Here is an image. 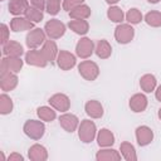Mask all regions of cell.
<instances>
[{
    "label": "cell",
    "mask_w": 161,
    "mask_h": 161,
    "mask_svg": "<svg viewBox=\"0 0 161 161\" xmlns=\"http://www.w3.org/2000/svg\"><path fill=\"white\" fill-rule=\"evenodd\" d=\"M125 18H126V20H127V23H128V24L135 25V24L141 23L143 16H142V13H141L137 8H132V9H130V10L126 13Z\"/></svg>",
    "instance_id": "d6a6232c"
},
{
    "label": "cell",
    "mask_w": 161,
    "mask_h": 161,
    "mask_svg": "<svg viewBox=\"0 0 161 161\" xmlns=\"http://www.w3.org/2000/svg\"><path fill=\"white\" fill-rule=\"evenodd\" d=\"M57 63H58V67L63 70H69L72 69L75 63H77V59H75V55L72 54L70 52H67V50H60L58 53V57H57Z\"/></svg>",
    "instance_id": "7c38bea8"
},
{
    "label": "cell",
    "mask_w": 161,
    "mask_h": 161,
    "mask_svg": "<svg viewBox=\"0 0 161 161\" xmlns=\"http://www.w3.org/2000/svg\"><path fill=\"white\" fill-rule=\"evenodd\" d=\"M25 62L29 65L40 67V68H44L48 64V60L45 59L42 49H29V52L25 54Z\"/></svg>",
    "instance_id": "52a82bcc"
},
{
    "label": "cell",
    "mask_w": 161,
    "mask_h": 161,
    "mask_svg": "<svg viewBox=\"0 0 161 161\" xmlns=\"http://www.w3.org/2000/svg\"><path fill=\"white\" fill-rule=\"evenodd\" d=\"M28 156L33 161H45L48 158V152H47V148L44 146L35 143L29 148Z\"/></svg>",
    "instance_id": "7402d4cb"
},
{
    "label": "cell",
    "mask_w": 161,
    "mask_h": 161,
    "mask_svg": "<svg viewBox=\"0 0 161 161\" xmlns=\"http://www.w3.org/2000/svg\"><path fill=\"white\" fill-rule=\"evenodd\" d=\"M130 108L135 113L143 112L147 108V97L143 93H136L130 98Z\"/></svg>",
    "instance_id": "9a60e30c"
},
{
    "label": "cell",
    "mask_w": 161,
    "mask_h": 161,
    "mask_svg": "<svg viewBox=\"0 0 161 161\" xmlns=\"http://www.w3.org/2000/svg\"><path fill=\"white\" fill-rule=\"evenodd\" d=\"M155 97H156L157 101L161 102V86H158V87L156 88V91H155Z\"/></svg>",
    "instance_id": "ab89813d"
},
{
    "label": "cell",
    "mask_w": 161,
    "mask_h": 161,
    "mask_svg": "<svg viewBox=\"0 0 161 161\" xmlns=\"http://www.w3.org/2000/svg\"><path fill=\"white\" fill-rule=\"evenodd\" d=\"M84 0H63V9L65 10V11H70V10H73L74 8H77V6H79L80 4H84L83 3Z\"/></svg>",
    "instance_id": "d590c367"
},
{
    "label": "cell",
    "mask_w": 161,
    "mask_h": 161,
    "mask_svg": "<svg viewBox=\"0 0 161 161\" xmlns=\"http://www.w3.org/2000/svg\"><path fill=\"white\" fill-rule=\"evenodd\" d=\"M45 38H47L45 30H43L40 28H33L26 34V38H25L26 47L29 49H38L40 45H43L45 43V40H47Z\"/></svg>",
    "instance_id": "3957f363"
},
{
    "label": "cell",
    "mask_w": 161,
    "mask_h": 161,
    "mask_svg": "<svg viewBox=\"0 0 161 161\" xmlns=\"http://www.w3.org/2000/svg\"><path fill=\"white\" fill-rule=\"evenodd\" d=\"M30 4L29 0H10L9 1V13L15 16L25 15Z\"/></svg>",
    "instance_id": "2e32d148"
},
{
    "label": "cell",
    "mask_w": 161,
    "mask_h": 161,
    "mask_svg": "<svg viewBox=\"0 0 161 161\" xmlns=\"http://www.w3.org/2000/svg\"><path fill=\"white\" fill-rule=\"evenodd\" d=\"M119 151H121V155L125 160L127 161H136L137 160V155H136V150L133 147L132 143L125 141L119 145Z\"/></svg>",
    "instance_id": "4316f807"
},
{
    "label": "cell",
    "mask_w": 161,
    "mask_h": 161,
    "mask_svg": "<svg viewBox=\"0 0 161 161\" xmlns=\"http://www.w3.org/2000/svg\"><path fill=\"white\" fill-rule=\"evenodd\" d=\"M78 72L86 80H94L99 75V67L92 60H82L78 64Z\"/></svg>",
    "instance_id": "277c9868"
},
{
    "label": "cell",
    "mask_w": 161,
    "mask_h": 161,
    "mask_svg": "<svg viewBox=\"0 0 161 161\" xmlns=\"http://www.w3.org/2000/svg\"><path fill=\"white\" fill-rule=\"evenodd\" d=\"M68 28L78 35H84L89 30V24L87 19H72L68 23Z\"/></svg>",
    "instance_id": "44dd1931"
},
{
    "label": "cell",
    "mask_w": 161,
    "mask_h": 161,
    "mask_svg": "<svg viewBox=\"0 0 161 161\" xmlns=\"http://www.w3.org/2000/svg\"><path fill=\"white\" fill-rule=\"evenodd\" d=\"M94 53L97 54L98 58L101 59H107L112 54V47L106 39H101L97 42L94 47Z\"/></svg>",
    "instance_id": "d4e9b609"
},
{
    "label": "cell",
    "mask_w": 161,
    "mask_h": 161,
    "mask_svg": "<svg viewBox=\"0 0 161 161\" xmlns=\"http://www.w3.org/2000/svg\"><path fill=\"white\" fill-rule=\"evenodd\" d=\"M121 157H122V155L118 153V151L108 148V147H103L96 155L97 161H118V160H121Z\"/></svg>",
    "instance_id": "603a6c76"
},
{
    "label": "cell",
    "mask_w": 161,
    "mask_h": 161,
    "mask_svg": "<svg viewBox=\"0 0 161 161\" xmlns=\"http://www.w3.org/2000/svg\"><path fill=\"white\" fill-rule=\"evenodd\" d=\"M18 86V75L14 72L4 70L0 72V87L3 92H8L14 89Z\"/></svg>",
    "instance_id": "30bf717a"
},
{
    "label": "cell",
    "mask_w": 161,
    "mask_h": 161,
    "mask_svg": "<svg viewBox=\"0 0 161 161\" xmlns=\"http://www.w3.org/2000/svg\"><path fill=\"white\" fill-rule=\"evenodd\" d=\"M24 49L20 43L15 40H9L6 44L3 45V54L6 57H21Z\"/></svg>",
    "instance_id": "ffe728a7"
},
{
    "label": "cell",
    "mask_w": 161,
    "mask_h": 161,
    "mask_svg": "<svg viewBox=\"0 0 161 161\" xmlns=\"http://www.w3.org/2000/svg\"><path fill=\"white\" fill-rule=\"evenodd\" d=\"M49 104L60 112H67L70 108V99L67 94L64 93H55L49 98Z\"/></svg>",
    "instance_id": "ba28073f"
},
{
    "label": "cell",
    "mask_w": 161,
    "mask_h": 161,
    "mask_svg": "<svg viewBox=\"0 0 161 161\" xmlns=\"http://www.w3.org/2000/svg\"><path fill=\"white\" fill-rule=\"evenodd\" d=\"M59 125H60V127H62L64 131L72 133V132H74V131L78 128V126H79V119H78V117H77L75 114L64 112L62 116H59Z\"/></svg>",
    "instance_id": "8fae6325"
},
{
    "label": "cell",
    "mask_w": 161,
    "mask_h": 161,
    "mask_svg": "<svg viewBox=\"0 0 161 161\" xmlns=\"http://www.w3.org/2000/svg\"><path fill=\"white\" fill-rule=\"evenodd\" d=\"M107 16H108V19H109L111 21H113V23H119V24H121V23L123 21V19H125V14H123L122 9L118 8V6H116V5L109 6V9L107 10Z\"/></svg>",
    "instance_id": "f546056e"
},
{
    "label": "cell",
    "mask_w": 161,
    "mask_h": 161,
    "mask_svg": "<svg viewBox=\"0 0 161 161\" xmlns=\"http://www.w3.org/2000/svg\"><path fill=\"white\" fill-rule=\"evenodd\" d=\"M26 19H29L30 21L33 23H39L43 20V10H39V9H35L33 6H29L28 11L25 13L24 15Z\"/></svg>",
    "instance_id": "836d02e7"
},
{
    "label": "cell",
    "mask_w": 161,
    "mask_h": 161,
    "mask_svg": "<svg viewBox=\"0 0 161 161\" xmlns=\"http://www.w3.org/2000/svg\"><path fill=\"white\" fill-rule=\"evenodd\" d=\"M36 114L38 117L42 119V121H45V122H52L55 119L57 114H55V111L53 109V107H48V106H42L36 109Z\"/></svg>",
    "instance_id": "f1b7e54d"
},
{
    "label": "cell",
    "mask_w": 161,
    "mask_h": 161,
    "mask_svg": "<svg viewBox=\"0 0 161 161\" xmlns=\"http://www.w3.org/2000/svg\"><path fill=\"white\" fill-rule=\"evenodd\" d=\"M84 109L91 118H101L103 116V106L97 99H89L86 103Z\"/></svg>",
    "instance_id": "d6986e66"
},
{
    "label": "cell",
    "mask_w": 161,
    "mask_h": 161,
    "mask_svg": "<svg viewBox=\"0 0 161 161\" xmlns=\"http://www.w3.org/2000/svg\"><path fill=\"white\" fill-rule=\"evenodd\" d=\"M158 118H160V119H161V108H160V109H158Z\"/></svg>",
    "instance_id": "7bdbcfd3"
},
{
    "label": "cell",
    "mask_w": 161,
    "mask_h": 161,
    "mask_svg": "<svg viewBox=\"0 0 161 161\" xmlns=\"http://www.w3.org/2000/svg\"><path fill=\"white\" fill-rule=\"evenodd\" d=\"M94 43L89 38H82L75 45V54L82 59H87L94 52Z\"/></svg>",
    "instance_id": "9c48e42d"
},
{
    "label": "cell",
    "mask_w": 161,
    "mask_h": 161,
    "mask_svg": "<svg viewBox=\"0 0 161 161\" xmlns=\"http://www.w3.org/2000/svg\"><path fill=\"white\" fill-rule=\"evenodd\" d=\"M78 136L82 142L89 143L97 137V127L96 123L91 119H83L78 126Z\"/></svg>",
    "instance_id": "6da1fadb"
},
{
    "label": "cell",
    "mask_w": 161,
    "mask_h": 161,
    "mask_svg": "<svg viewBox=\"0 0 161 161\" xmlns=\"http://www.w3.org/2000/svg\"><path fill=\"white\" fill-rule=\"evenodd\" d=\"M42 52L45 57V59L48 60V63H53L54 60H57V57H58V47L55 44V42L53 39H49V40H45V43L43 44L42 47Z\"/></svg>",
    "instance_id": "ac0fdd59"
},
{
    "label": "cell",
    "mask_w": 161,
    "mask_h": 161,
    "mask_svg": "<svg viewBox=\"0 0 161 161\" xmlns=\"http://www.w3.org/2000/svg\"><path fill=\"white\" fill-rule=\"evenodd\" d=\"M1 33H3V36H1V45L6 44L10 39H9V28L6 24H1Z\"/></svg>",
    "instance_id": "8d00e7d4"
},
{
    "label": "cell",
    "mask_w": 161,
    "mask_h": 161,
    "mask_svg": "<svg viewBox=\"0 0 161 161\" xmlns=\"http://www.w3.org/2000/svg\"><path fill=\"white\" fill-rule=\"evenodd\" d=\"M96 138H97V142L101 147H111L114 143V135L107 128H102L97 133Z\"/></svg>",
    "instance_id": "cb8c5ba5"
},
{
    "label": "cell",
    "mask_w": 161,
    "mask_h": 161,
    "mask_svg": "<svg viewBox=\"0 0 161 161\" xmlns=\"http://www.w3.org/2000/svg\"><path fill=\"white\" fill-rule=\"evenodd\" d=\"M145 21L147 25L153 26V28L161 26V11H156V10L148 11L145 15Z\"/></svg>",
    "instance_id": "1f68e13d"
},
{
    "label": "cell",
    "mask_w": 161,
    "mask_h": 161,
    "mask_svg": "<svg viewBox=\"0 0 161 161\" xmlns=\"http://www.w3.org/2000/svg\"><path fill=\"white\" fill-rule=\"evenodd\" d=\"M136 140L140 146H147L153 140V132L148 126H138L136 128Z\"/></svg>",
    "instance_id": "4fadbf2b"
},
{
    "label": "cell",
    "mask_w": 161,
    "mask_h": 161,
    "mask_svg": "<svg viewBox=\"0 0 161 161\" xmlns=\"http://www.w3.org/2000/svg\"><path fill=\"white\" fill-rule=\"evenodd\" d=\"M9 161H24V157L20 155V153H16V152H13L9 157H8Z\"/></svg>",
    "instance_id": "f35d334b"
},
{
    "label": "cell",
    "mask_w": 161,
    "mask_h": 161,
    "mask_svg": "<svg viewBox=\"0 0 161 161\" xmlns=\"http://www.w3.org/2000/svg\"><path fill=\"white\" fill-rule=\"evenodd\" d=\"M34 28V23L26 19L25 16H15L10 21V29L13 31H23V30H31Z\"/></svg>",
    "instance_id": "e0dca14e"
},
{
    "label": "cell",
    "mask_w": 161,
    "mask_h": 161,
    "mask_svg": "<svg viewBox=\"0 0 161 161\" xmlns=\"http://www.w3.org/2000/svg\"><path fill=\"white\" fill-rule=\"evenodd\" d=\"M89 15H91V8L86 4H80L79 6L69 11L70 19H88Z\"/></svg>",
    "instance_id": "83f0119b"
},
{
    "label": "cell",
    "mask_w": 161,
    "mask_h": 161,
    "mask_svg": "<svg viewBox=\"0 0 161 161\" xmlns=\"http://www.w3.org/2000/svg\"><path fill=\"white\" fill-rule=\"evenodd\" d=\"M156 84H157V80H156V77L153 74H145L140 79V87L146 93H150V92L155 91Z\"/></svg>",
    "instance_id": "484cf974"
},
{
    "label": "cell",
    "mask_w": 161,
    "mask_h": 161,
    "mask_svg": "<svg viewBox=\"0 0 161 161\" xmlns=\"http://www.w3.org/2000/svg\"><path fill=\"white\" fill-rule=\"evenodd\" d=\"M118 1H119V0H106V3L109 4V5H116Z\"/></svg>",
    "instance_id": "60d3db41"
},
{
    "label": "cell",
    "mask_w": 161,
    "mask_h": 161,
    "mask_svg": "<svg viewBox=\"0 0 161 161\" xmlns=\"http://www.w3.org/2000/svg\"><path fill=\"white\" fill-rule=\"evenodd\" d=\"M44 30H45L47 36H49V39L55 40V39H59L64 35L65 25H64V23H62L58 19H50L49 21L45 23Z\"/></svg>",
    "instance_id": "5b68a950"
},
{
    "label": "cell",
    "mask_w": 161,
    "mask_h": 161,
    "mask_svg": "<svg viewBox=\"0 0 161 161\" xmlns=\"http://www.w3.org/2000/svg\"><path fill=\"white\" fill-rule=\"evenodd\" d=\"M29 4H30V6L39 9V10H44L45 5H47L45 0H29Z\"/></svg>",
    "instance_id": "74e56055"
},
{
    "label": "cell",
    "mask_w": 161,
    "mask_h": 161,
    "mask_svg": "<svg viewBox=\"0 0 161 161\" xmlns=\"http://www.w3.org/2000/svg\"><path fill=\"white\" fill-rule=\"evenodd\" d=\"M48 1H60V0H48Z\"/></svg>",
    "instance_id": "ee69618b"
},
{
    "label": "cell",
    "mask_w": 161,
    "mask_h": 161,
    "mask_svg": "<svg viewBox=\"0 0 161 161\" xmlns=\"http://www.w3.org/2000/svg\"><path fill=\"white\" fill-rule=\"evenodd\" d=\"M45 10L50 14V15H57L60 10V1H48L47 0V5H45Z\"/></svg>",
    "instance_id": "e575fe53"
},
{
    "label": "cell",
    "mask_w": 161,
    "mask_h": 161,
    "mask_svg": "<svg viewBox=\"0 0 161 161\" xmlns=\"http://www.w3.org/2000/svg\"><path fill=\"white\" fill-rule=\"evenodd\" d=\"M23 131H24V133L28 137H30L31 140L38 141V140H40L43 137V135L45 132V125L42 122V119L40 121H38V119H29V121H26L24 123Z\"/></svg>",
    "instance_id": "7a4b0ae2"
},
{
    "label": "cell",
    "mask_w": 161,
    "mask_h": 161,
    "mask_svg": "<svg viewBox=\"0 0 161 161\" xmlns=\"http://www.w3.org/2000/svg\"><path fill=\"white\" fill-rule=\"evenodd\" d=\"M13 108H14L13 99L6 93H1V96H0V113L1 114H9V113H11Z\"/></svg>",
    "instance_id": "4dcf8cb0"
},
{
    "label": "cell",
    "mask_w": 161,
    "mask_h": 161,
    "mask_svg": "<svg viewBox=\"0 0 161 161\" xmlns=\"http://www.w3.org/2000/svg\"><path fill=\"white\" fill-rule=\"evenodd\" d=\"M135 36V29L131 24H118L114 29V38L119 44L130 43Z\"/></svg>",
    "instance_id": "8992f818"
},
{
    "label": "cell",
    "mask_w": 161,
    "mask_h": 161,
    "mask_svg": "<svg viewBox=\"0 0 161 161\" xmlns=\"http://www.w3.org/2000/svg\"><path fill=\"white\" fill-rule=\"evenodd\" d=\"M147 1H148V3H151V4H157L160 0H147Z\"/></svg>",
    "instance_id": "b9f144b4"
},
{
    "label": "cell",
    "mask_w": 161,
    "mask_h": 161,
    "mask_svg": "<svg viewBox=\"0 0 161 161\" xmlns=\"http://www.w3.org/2000/svg\"><path fill=\"white\" fill-rule=\"evenodd\" d=\"M23 67V60L20 59V57H4L1 59V72L4 70H10L14 73L20 72Z\"/></svg>",
    "instance_id": "5bb4252c"
}]
</instances>
